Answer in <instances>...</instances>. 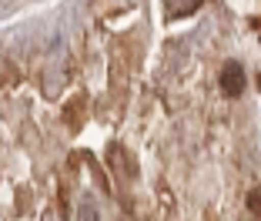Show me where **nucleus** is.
<instances>
[{
    "mask_svg": "<svg viewBox=\"0 0 261 221\" xmlns=\"http://www.w3.org/2000/svg\"><path fill=\"white\" fill-rule=\"evenodd\" d=\"M245 87H248L245 67H241L238 61H228L221 67V91L228 94V97H238V94H245Z\"/></svg>",
    "mask_w": 261,
    "mask_h": 221,
    "instance_id": "obj_1",
    "label": "nucleus"
},
{
    "mask_svg": "<svg viewBox=\"0 0 261 221\" xmlns=\"http://www.w3.org/2000/svg\"><path fill=\"white\" fill-rule=\"evenodd\" d=\"M108 164H111V171H114V175L130 178V164H127V158H124V148L121 144H111L108 148Z\"/></svg>",
    "mask_w": 261,
    "mask_h": 221,
    "instance_id": "obj_2",
    "label": "nucleus"
},
{
    "mask_svg": "<svg viewBox=\"0 0 261 221\" xmlns=\"http://www.w3.org/2000/svg\"><path fill=\"white\" fill-rule=\"evenodd\" d=\"M248 211H251V214H261V188H251V191H248Z\"/></svg>",
    "mask_w": 261,
    "mask_h": 221,
    "instance_id": "obj_3",
    "label": "nucleus"
},
{
    "mask_svg": "<svg viewBox=\"0 0 261 221\" xmlns=\"http://www.w3.org/2000/svg\"><path fill=\"white\" fill-rule=\"evenodd\" d=\"M81 221H97V211L91 205H81Z\"/></svg>",
    "mask_w": 261,
    "mask_h": 221,
    "instance_id": "obj_4",
    "label": "nucleus"
}]
</instances>
